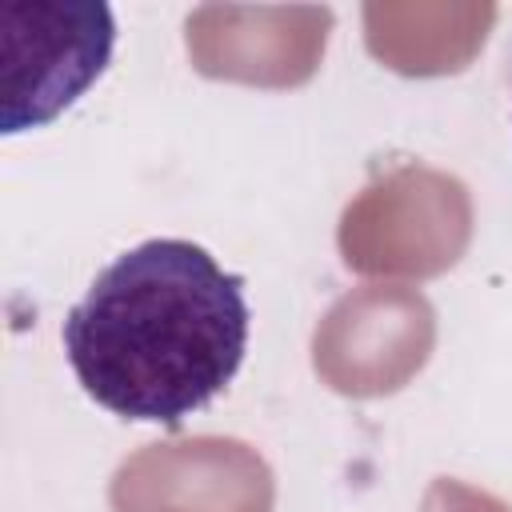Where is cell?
Returning a JSON list of instances; mask_svg holds the SVG:
<instances>
[{"instance_id":"cell-2","label":"cell","mask_w":512,"mask_h":512,"mask_svg":"<svg viewBox=\"0 0 512 512\" xmlns=\"http://www.w3.org/2000/svg\"><path fill=\"white\" fill-rule=\"evenodd\" d=\"M112 48L116 20L100 0L0 4V132L52 124L104 76Z\"/></svg>"},{"instance_id":"cell-1","label":"cell","mask_w":512,"mask_h":512,"mask_svg":"<svg viewBox=\"0 0 512 512\" xmlns=\"http://www.w3.org/2000/svg\"><path fill=\"white\" fill-rule=\"evenodd\" d=\"M244 276L192 240L152 236L108 260L60 324L76 384L112 416L180 428L248 352Z\"/></svg>"},{"instance_id":"cell-3","label":"cell","mask_w":512,"mask_h":512,"mask_svg":"<svg viewBox=\"0 0 512 512\" xmlns=\"http://www.w3.org/2000/svg\"><path fill=\"white\" fill-rule=\"evenodd\" d=\"M508 84H512V52H508ZM508 120H512V104H508Z\"/></svg>"}]
</instances>
